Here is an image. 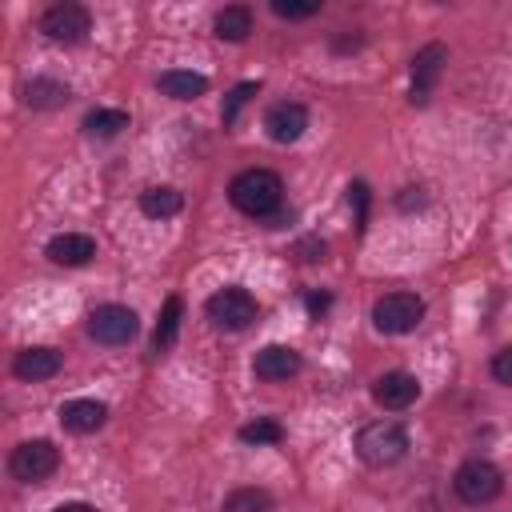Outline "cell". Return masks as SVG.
I'll list each match as a JSON object with an SVG mask.
<instances>
[{"label": "cell", "instance_id": "cell-1", "mask_svg": "<svg viewBox=\"0 0 512 512\" xmlns=\"http://www.w3.org/2000/svg\"><path fill=\"white\" fill-rule=\"evenodd\" d=\"M228 200L236 212L252 216V220H268L284 208V180L272 168H244L232 184H228Z\"/></svg>", "mask_w": 512, "mask_h": 512}, {"label": "cell", "instance_id": "cell-2", "mask_svg": "<svg viewBox=\"0 0 512 512\" xmlns=\"http://www.w3.org/2000/svg\"><path fill=\"white\" fill-rule=\"evenodd\" d=\"M356 456L368 468H388L408 456V432L400 420H372L356 432Z\"/></svg>", "mask_w": 512, "mask_h": 512}, {"label": "cell", "instance_id": "cell-3", "mask_svg": "<svg viewBox=\"0 0 512 512\" xmlns=\"http://www.w3.org/2000/svg\"><path fill=\"white\" fill-rule=\"evenodd\" d=\"M452 488H456V496H460L464 504L480 508V504H492V500L504 492V476H500V468H496L492 460L472 456V460H464V464L456 468Z\"/></svg>", "mask_w": 512, "mask_h": 512}, {"label": "cell", "instance_id": "cell-4", "mask_svg": "<svg viewBox=\"0 0 512 512\" xmlns=\"http://www.w3.org/2000/svg\"><path fill=\"white\" fill-rule=\"evenodd\" d=\"M424 320V300L416 292H384L372 304V324L384 336H404Z\"/></svg>", "mask_w": 512, "mask_h": 512}, {"label": "cell", "instance_id": "cell-5", "mask_svg": "<svg viewBox=\"0 0 512 512\" xmlns=\"http://www.w3.org/2000/svg\"><path fill=\"white\" fill-rule=\"evenodd\" d=\"M204 312H208V320H212L216 328L240 332V328H248V324L256 320V312H260V308H256V296H252L248 288L228 284V288H220V292H212V296H208Z\"/></svg>", "mask_w": 512, "mask_h": 512}, {"label": "cell", "instance_id": "cell-6", "mask_svg": "<svg viewBox=\"0 0 512 512\" xmlns=\"http://www.w3.org/2000/svg\"><path fill=\"white\" fill-rule=\"evenodd\" d=\"M60 468V448L52 440H24L12 448L8 456V472L20 480V484H40L48 480L52 472Z\"/></svg>", "mask_w": 512, "mask_h": 512}, {"label": "cell", "instance_id": "cell-7", "mask_svg": "<svg viewBox=\"0 0 512 512\" xmlns=\"http://www.w3.org/2000/svg\"><path fill=\"white\" fill-rule=\"evenodd\" d=\"M136 332H140V316H136L128 304H100V308L88 316V336H92L96 344L120 348V344H128Z\"/></svg>", "mask_w": 512, "mask_h": 512}, {"label": "cell", "instance_id": "cell-8", "mask_svg": "<svg viewBox=\"0 0 512 512\" xmlns=\"http://www.w3.org/2000/svg\"><path fill=\"white\" fill-rule=\"evenodd\" d=\"M40 32H44L48 40H56V44H80V40L92 32V12H88L84 4H72V0L52 4V8L40 16Z\"/></svg>", "mask_w": 512, "mask_h": 512}, {"label": "cell", "instance_id": "cell-9", "mask_svg": "<svg viewBox=\"0 0 512 512\" xmlns=\"http://www.w3.org/2000/svg\"><path fill=\"white\" fill-rule=\"evenodd\" d=\"M444 64H448V48L444 44H424L416 56H412V88H408V100L412 104H428L432 88L440 84L444 76Z\"/></svg>", "mask_w": 512, "mask_h": 512}, {"label": "cell", "instance_id": "cell-10", "mask_svg": "<svg viewBox=\"0 0 512 512\" xmlns=\"http://www.w3.org/2000/svg\"><path fill=\"white\" fill-rule=\"evenodd\" d=\"M308 128V108L296 104V100H280L264 112V132L272 144H296Z\"/></svg>", "mask_w": 512, "mask_h": 512}, {"label": "cell", "instance_id": "cell-11", "mask_svg": "<svg viewBox=\"0 0 512 512\" xmlns=\"http://www.w3.org/2000/svg\"><path fill=\"white\" fill-rule=\"evenodd\" d=\"M372 400L380 408H388V412H404V408H412L420 400V380L412 372H400V368L396 372H384L372 384Z\"/></svg>", "mask_w": 512, "mask_h": 512}, {"label": "cell", "instance_id": "cell-12", "mask_svg": "<svg viewBox=\"0 0 512 512\" xmlns=\"http://www.w3.org/2000/svg\"><path fill=\"white\" fill-rule=\"evenodd\" d=\"M300 368H304V356H300L296 348H288V344H264V348L256 352V360H252V372H256L260 380H268V384L292 380Z\"/></svg>", "mask_w": 512, "mask_h": 512}, {"label": "cell", "instance_id": "cell-13", "mask_svg": "<svg viewBox=\"0 0 512 512\" xmlns=\"http://www.w3.org/2000/svg\"><path fill=\"white\" fill-rule=\"evenodd\" d=\"M12 372L28 384H40V380H52L60 372V352L48 348V344H36V348H20L12 356Z\"/></svg>", "mask_w": 512, "mask_h": 512}, {"label": "cell", "instance_id": "cell-14", "mask_svg": "<svg viewBox=\"0 0 512 512\" xmlns=\"http://www.w3.org/2000/svg\"><path fill=\"white\" fill-rule=\"evenodd\" d=\"M48 260L52 264H64V268H84L92 256H96V240L88 232H60L48 240Z\"/></svg>", "mask_w": 512, "mask_h": 512}, {"label": "cell", "instance_id": "cell-15", "mask_svg": "<svg viewBox=\"0 0 512 512\" xmlns=\"http://www.w3.org/2000/svg\"><path fill=\"white\" fill-rule=\"evenodd\" d=\"M104 420H108V404H104V400L80 396V400L60 404V424H64L68 432H76V436H88V432L104 428Z\"/></svg>", "mask_w": 512, "mask_h": 512}, {"label": "cell", "instance_id": "cell-16", "mask_svg": "<svg viewBox=\"0 0 512 512\" xmlns=\"http://www.w3.org/2000/svg\"><path fill=\"white\" fill-rule=\"evenodd\" d=\"M156 88L168 96V100H196L208 92V76L192 72V68H168L156 76Z\"/></svg>", "mask_w": 512, "mask_h": 512}, {"label": "cell", "instance_id": "cell-17", "mask_svg": "<svg viewBox=\"0 0 512 512\" xmlns=\"http://www.w3.org/2000/svg\"><path fill=\"white\" fill-rule=\"evenodd\" d=\"M72 100V88L56 76H36L24 84V104L28 108H40V112H52V108H64Z\"/></svg>", "mask_w": 512, "mask_h": 512}, {"label": "cell", "instance_id": "cell-18", "mask_svg": "<svg viewBox=\"0 0 512 512\" xmlns=\"http://www.w3.org/2000/svg\"><path fill=\"white\" fill-rule=\"evenodd\" d=\"M212 32L216 40H228V44H240L252 36V8L248 4H224L212 20Z\"/></svg>", "mask_w": 512, "mask_h": 512}, {"label": "cell", "instance_id": "cell-19", "mask_svg": "<svg viewBox=\"0 0 512 512\" xmlns=\"http://www.w3.org/2000/svg\"><path fill=\"white\" fill-rule=\"evenodd\" d=\"M180 208H184V196H180L176 188H168V184H152V188L140 192V212H144L148 220H168V216H176Z\"/></svg>", "mask_w": 512, "mask_h": 512}, {"label": "cell", "instance_id": "cell-20", "mask_svg": "<svg viewBox=\"0 0 512 512\" xmlns=\"http://www.w3.org/2000/svg\"><path fill=\"white\" fill-rule=\"evenodd\" d=\"M180 320H184V300L180 296H168L164 308H160V320H156V336H152V348L156 352H168L180 336Z\"/></svg>", "mask_w": 512, "mask_h": 512}, {"label": "cell", "instance_id": "cell-21", "mask_svg": "<svg viewBox=\"0 0 512 512\" xmlns=\"http://www.w3.org/2000/svg\"><path fill=\"white\" fill-rule=\"evenodd\" d=\"M80 128L88 136H96V140H112V136H120L128 128V112L124 108H92Z\"/></svg>", "mask_w": 512, "mask_h": 512}, {"label": "cell", "instance_id": "cell-22", "mask_svg": "<svg viewBox=\"0 0 512 512\" xmlns=\"http://www.w3.org/2000/svg\"><path fill=\"white\" fill-rule=\"evenodd\" d=\"M224 512H272V496L264 488H232L224 496Z\"/></svg>", "mask_w": 512, "mask_h": 512}, {"label": "cell", "instance_id": "cell-23", "mask_svg": "<svg viewBox=\"0 0 512 512\" xmlns=\"http://www.w3.org/2000/svg\"><path fill=\"white\" fill-rule=\"evenodd\" d=\"M240 440H244V444H256V448L280 444V440H284V428H280V420H272V416H256V420H248V424L240 428Z\"/></svg>", "mask_w": 512, "mask_h": 512}, {"label": "cell", "instance_id": "cell-24", "mask_svg": "<svg viewBox=\"0 0 512 512\" xmlns=\"http://www.w3.org/2000/svg\"><path fill=\"white\" fill-rule=\"evenodd\" d=\"M256 88H260L256 80H244V84H236V88L224 96V108H220V120H224V128H232V124L240 120V108H244V104L256 96Z\"/></svg>", "mask_w": 512, "mask_h": 512}, {"label": "cell", "instance_id": "cell-25", "mask_svg": "<svg viewBox=\"0 0 512 512\" xmlns=\"http://www.w3.org/2000/svg\"><path fill=\"white\" fill-rule=\"evenodd\" d=\"M272 12L280 20H308L320 12V0H272Z\"/></svg>", "mask_w": 512, "mask_h": 512}, {"label": "cell", "instance_id": "cell-26", "mask_svg": "<svg viewBox=\"0 0 512 512\" xmlns=\"http://www.w3.org/2000/svg\"><path fill=\"white\" fill-rule=\"evenodd\" d=\"M368 184L364 180H356V184H348V204H356V228H364L368 224Z\"/></svg>", "mask_w": 512, "mask_h": 512}, {"label": "cell", "instance_id": "cell-27", "mask_svg": "<svg viewBox=\"0 0 512 512\" xmlns=\"http://www.w3.org/2000/svg\"><path fill=\"white\" fill-rule=\"evenodd\" d=\"M492 380L496 384H512V344L492 356Z\"/></svg>", "mask_w": 512, "mask_h": 512}, {"label": "cell", "instance_id": "cell-28", "mask_svg": "<svg viewBox=\"0 0 512 512\" xmlns=\"http://www.w3.org/2000/svg\"><path fill=\"white\" fill-rule=\"evenodd\" d=\"M428 204V192L420 188V184H412V188H404L400 196H396V208L400 212H412V208H424Z\"/></svg>", "mask_w": 512, "mask_h": 512}, {"label": "cell", "instance_id": "cell-29", "mask_svg": "<svg viewBox=\"0 0 512 512\" xmlns=\"http://www.w3.org/2000/svg\"><path fill=\"white\" fill-rule=\"evenodd\" d=\"M304 304H308V316H312V320H320V316L332 308V296H328V292H308V296H304Z\"/></svg>", "mask_w": 512, "mask_h": 512}, {"label": "cell", "instance_id": "cell-30", "mask_svg": "<svg viewBox=\"0 0 512 512\" xmlns=\"http://www.w3.org/2000/svg\"><path fill=\"white\" fill-rule=\"evenodd\" d=\"M296 252H300V260H324V240H316V236H308V240H300L296 244Z\"/></svg>", "mask_w": 512, "mask_h": 512}, {"label": "cell", "instance_id": "cell-31", "mask_svg": "<svg viewBox=\"0 0 512 512\" xmlns=\"http://www.w3.org/2000/svg\"><path fill=\"white\" fill-rule=\"evenodd\" d=\"M52 512H96V504H84V500H64V504H56Z\"/></svg>", "mask_w": 512, "mask_h": 512}]
</instances>
